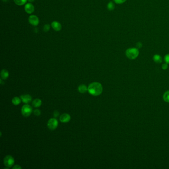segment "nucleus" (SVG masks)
<instances>
[{
    "label": "nucleus",
    "instance_id": "1",
    "mask_svg": "<svg viewBox=\"0 0 169 169\" xmlns=\"http://www.w3.org/2000/svg\"><path fill=\"white\" fill-rule=\"evenodd\" d=\"M103 86L99 82H93L88 87V91L91 95L97 96L100 95L103 92Z\"/></svg>",
    "mask_w": 169,
    "mask_h": 169
},
{
    "label": "nucleus",
    "instance_id": "2",
    "mask_svg": "<svg viewBox=\"0 0 169 169\" xmlns=\"http://www.w3.org/2000/svg\"><path fill=\"white\" fill-rule=\"evenodd\" d=\"M139 50L136 48H131L127 49L126 51V55L127 57L131 60H134L137 58L139 55Z\"/></svg>",
    "mask_w": 169,
    "mask_h": 169
},
{
    "label": "nucleus",
    "instance_id": "3",
    "mask_svg": "<svg viewBox=\"0 0 169 169\" xmlns=\"http://www.w3.org/2000/svg\"><path fill=\"white\" fill-rule=\"evenodd\" d=\"M32 112V108L31 106L26 104L23 105L21 108V114L22 115L25 117H28L30 116Z\"/></svg>",
    "mask_w": 169,
    "mask_h": 169
},
{
    "label": "nucleus",
    "instance_id": "4",
    "mask_svg": "<svg viewBox=\"0 0 169 169\" xmlns=\"http://www.w3.org/2000/svg\"><path fill=\"white\" fill-rule=\"evenodd\" d=\"M58 122L55 118L50 119L47 123V127L50 130L54 131L58 126Z\"/></svg>",
    "mask_w": 169,
    "mask_h": 169
},
{
    "label": "nucleus",
    "instance_id": "5",
    "mask_svg": "<svg viewBox=\"0 0 169 169\" xmlns=\"http://www.w3.org/2000/svg\"><path fill=\"white\" fill-rule=\"evenodd\" d=\"M4 163L5 167L9 168H11L15 163L14 159L11 155H7L4 159Z\"/></svg>",
    "mask_w": 169,
    "mask_h": 169
},
{
    "label": "nucleus",
    "instance_id": "6",
    "mask_svg": "<svg viewBox=\"0 0 169 169\" xmlns=\"http://www.w3.org/2000/svg\"><path fill=\"white\" fill-rule=\"evenodd\" d=\"M28 21L32 25L36 27L39 23V20L37 16L35 15H31L28 18Z\"/></svg>",
    "mask_w": 169,
    "mask_h": 169
},
{
    "label": "nucleus",
    "instance_id": "7",
    "mask_svg": "<svg viewBox=\"0 0 169 169\" xmlns=\"http://www.w3.org/2000/svg\"><path fill=\"white\" fill-rule=\"evenodd\" d=\"M71 119L70 116L67 113H64L62 114L61 116H60V121L61 122L63 123H67L70 121Z\"/></svg>",
    "mask_w": 169,
    "mask_h": 169
},
{
    "label": "nucleus",
    "instance_id": "8",
    "mask_svg": "<svg viewBox=\"0 0 169 169\" xmlns=\"http://www.w3.org/2000/svg\"><path fill=\"white\" fill-rule=\"evenodd\" d=\"M21 99L23 103L28 104L32 101V97L29 94H25L21 96Z\"/></svg>",
    "mask_w": 169,
    "mask_h": 169
},
{
    "label": "nucleus",
    "instance_id": "9",
    "mask_svg": "<svg viewBox=\"0 0 169 169\" xmlns=\"http://www.w3.org/2000/svg\"><path fill=\"white\" fill-rule=\"evenodd\" d=\"M26 12L28 14H31L34 11V6L31 3H27L24 8Z\"/></svg>",
    "mask_w": 169,
    "mask_h": 169
},
{
    "label": "nucleus",
    "instance_id": "10",
    "mask_svg": "<svg viewBox=\"0 0 169 169\" xmlns=\"http://www.w3.org/2000/svg\"><path fill=\"white\" fill-rule=\"evenodd\" d=\"M53 29L56 31H59L62 29V25L58 21H54L51 24Z\"/></svg>",
    "mask_w": 169,
    "mask_h": 169
},
{
    "label": "nucleus",
    "instance_id": "11",
    "mask_svg": "<svg viewBox=\"0 0 169 169\" xmlns=\"http://www.w3.org/2000/svg\"><path fill=\"white\" fill-rule=\"evenodd\" d=\"M9 75V73L7 70H6L5 69H3L2 70L1 72V77L2 79L4 80L6 79L8 77Z\"/></svg>",
    "mask_w": 169,
    "mask_h": 169
},
{
    "label": "nucleus",
    "instance_id": "12",
    "mask_svg": "<svg viewBox=\"0 0 169 169\" xmlns=\"http://www.w3.org/2000/svg\"><path fill=\"white\" fill-rule=\"evenodd\" d=\"M42 104V101L40 99H35L32 102V105L35 108L39 107Z\"/></svg>",
    "mask_w": 169,
    "mask_h": 169
},
{
    "label": "nucleus",
    "instance_id": "13",
    "mask_svg": "<svg viewBox=\"0 0 169 169\" xmlns=\"http://www.w3.org/2000/svg\"><path fill=\"white\" fill-rule=\"evenodd\" d=\"M154 61L157 63H161L162 62V58L161 57L160 55H158V54H156L155 55L153 56Z\"/></svg>",
    "mask_w": 169,
    "mask_h": 169
},
{
    "label": "nucleus",
    "instance_id": "14",
    "mask_svg": "<svg viewBox=\"0 0 169 169\" xmlns=\"http://www.w3.org/2000/svg\"><path fill=\"white\" fill-rule=\"evenodd\" d=\"M87 90L88 88L85 85H80L78 87V91L81 93H85Z\"/></svg>",
    "mask_w": 169,
    "mask_h": 169
},
{
    "label": "nucleus",
    "instance_id": "15",
    "mask_svg": "<svg viewBox=\"0 0 169 169\" xmlns=\"http://www.w3.org/2000/svg\"><path fill=\"white\" fill-rule=\"evenodd\" d=\"M21 99L20 98L17 97H15L12 99V103L15 105H18L21 103Z\"/></svg>",
    "mask_w": 169,
    "mask_h": 169
},
{
    "label": "nucleus",
    "instance_id": "16",
    "mask_svg": "<svg viewBox=\"0 0 169 169\" xmlns=\"http://www.w3.org/2000/svg\"><path fill=\"white\" fill-rule=\"evenodd\" d=\"M163 100L167 103H169V90L165 92L163 94Z\"/></svg>",
    "mask_w": 169,
    "mask_h": 169
},
{
    "label": "nucleus",
    "instance_id": "17",
    "mask_svg": "<svg viewBox=\"0 0 169 169\" xmlns=\"http://www.w3.org/2000/svg\"><path fill=\"white\" fill-rule=\"evenodd\" d=\"M16 5H23L27 3V0H14Z\"/></svg>",
    "mask_w": 169,
    "mask_h": 169
},
{
    "label": "nucleus",
    "instance_id": "18",
    "mask_svg": "<svg viewBox=\"0 0 169 169\" xmlns=\"http://www.w3.org/2000/svg\"><path fill=\"white\" fill-rule=\"evenodd\" d=\"M107 9L109 11H113L115 9V5L112 2H110L107 5Z\"/></svg>",
    "mask_w": 169,
    "mask_h": 169
},
{
    "label": "nucleus",
    "instance_id": "19",
    "mask_svg": "<svg viewBox=\"0 0 169 169\" xmlns=\"http://www.w3.org/2000/svg\"><path fill=\"white\" fill-rule=\"evenodd\" d=\"M50 27L49 24H45L43 27V30L44 31L46 32L50 30Z\"/></svg>",
    "mask_w": 169,
    "mask_h": 169
},
{
    "label": "nucleus",
    "instance_id": "20",
    "mask_svg": "<svg viewBox=\"0 0 169 169\" xmlns=\"http://www.w3.org/2000/svg\"><path fill=\"white\" fill-rule=\"evenodd\" d=\"M33 113H34V115L35 116H39L41 114V112H40V111H39V110L36 109V110H35L34 111H33Z\"/></svg>",
    "mask_w": 169,
    "mask_h": 169
},
{
    "label": "nucleus",
    "instance_id": "21",
    "mask_svg": "<svg viewBox=\"0 0 169 169\" xmlns=\"http://www.w3.org/2000/svg\"><path fill=\"white\" fill-rule=\"evenodd\" d=\"M164 61L166 62V63L169 64V54H167L165 57H164Z\"/></svg>",
    "mask_w": 169,
    "mask_h": 169
},
{
    "label": "nucleus",
    "instance_id": "22",
    "mask_svg": "<svg viewBox=\"0 0 169 169\" xmlns=\"http://www.w3.org/2000/svg\"><path fill=\"white\" fill-rule=\"evenodd\" d=\"M117 4H122L125 3L127 0H114Z\"/></svg>",
    "mask_w": 169,
    "mask_h": 169
},
{
    "label": "nucleus",
    "instance_id": "23",
    "mask_svg": "<svg viewBox=\"0 0 169 169\" xmlns=\"http://www.w3.org/2000/svg\"><path fill=\"white\" fill-rule=\"evenodd\" d=\"M162 68L163 70H166L168 68V63H164L162 66Z\"/></svg>",
    "mask_w": 169,
    "mask_h": 169
},
{
    "label": "nucleus",
    "instance_id": "24",
    "mask_svg": "<svg viewBox=\"0 0 169 169\" xmlns=\"http://www.w3.org/2000/svg\"><path fill=\"white\" fill-rule=\"evenodd\" d=\"M53 115H54V116L55 118H57V117H58V116H59V112H58V111H55V112H54Z\"/></svg>",
    "mask_w": 169,
    "mask_h": 169
},
{
    "label": "nucleus",
    "instance_id": "25",
    "mask_svg": "<svg viewBox=\"0 0 169 169\" xmlns=\"http://www.w3.org/2000/svg\"><path fill=\"white\" fill-rule=\"evenodd\" d=\"M12 169H21V167L18 165H15V166H14L12 167Z\"/></svg>",
    "mask_w": 169,
    "mask_h": 169
},
{
    "label": "nucleus",
    "instance_id": "26",
    "mask_svg": "<svg viewBox=\"0 0 169 169\" xmlns=\"http://www.w3.org/2000/svg\"><path fill=\"white\" fill-rule=\"evenodd\" d=\"M142 43L141 42H138L137 44H136V46L138 48H141L142 47Z\"/></svg>",
    "mask_w": 169,
    "mask_h": 169
},
{
    "label": "nucleus",
    "instance_id": "27",
    "mask_svg": "<svg viewBox=\"0 0 169 169\" xmlns=\"http://www.w3.org/2000/svg\"><path fill=\"white\" fill-rule=\"evenodd\" d=\"M28 2H30V3H32V2H33L34 1V0H27Z\"/></svg>",
    "mask_w": 169,
    "mask_h": 169
}]
</instances>
